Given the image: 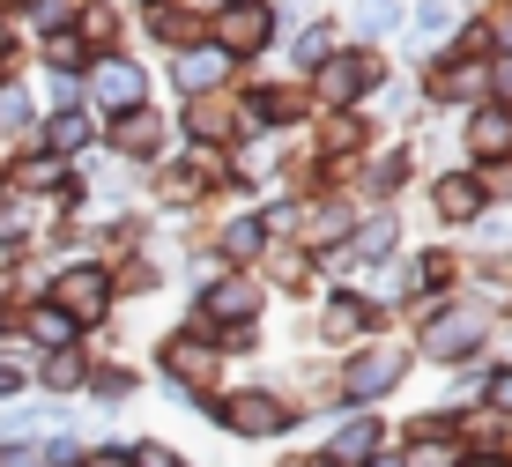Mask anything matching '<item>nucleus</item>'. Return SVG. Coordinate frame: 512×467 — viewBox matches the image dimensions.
Segmentation results:
<instances>
[{"mask_svg":"<svg viewBox=\"0 0 512 467\" xmlns=\"http://www.w3.org/2000/svg\"><path fill=\"white\" fill-rule=\"evenodd\" d=\"M268 0H238V8L216 15V52H260L268 45Z\"/></svg>","mask_w":512,"mask_h":467,"instance_id":"nucleus-1","label":"nucleus"},{"mask_svg":"<svg viewBox=\"0 0 512 467\" xmlns=\"http://www.w3.org/2000/svg\"><path fill=\"white\" fill-rule=\"evenodd\" d=\"M60 297H67V319H97L104 304H112V282H104L97 267H67V275H60Z\"/></svg>","mask_w":512,"mask_h":467,"instance_id":"nucleus-2","label":"nucleus"},{"mask_svg":"<svg viewBox=\"0 0 512 467\" xmlns=\"http://www.w3.org/2000/svg\"><path fill=\"white\" fill-rule=\"evenodd\" d=\"M483 341V312H453V319H438L431 334H423V356H461Z\"/></svg>","mask_w":512,"mask_h":467,"instance_id":"nucleus-3","label":"nucleus"},{"mask_svg":"<svg viewBox=\"0 0 512 467\" xmlns=\"http://www.w3.org/2000/svg\"><path fill=\"white\" fill-rule=\"evenodd\" d=\"M223 423H231V430H253V438H268V430H282V401H268V393H238V401L223 408Z\"/></svg>","mask_w":512,"mask_h":467,"instance_id":"nucleus-4","label":"nucleus"},{"mask_svg":"<svg viewBox=\"0 0 512 467\" xmlns=\"http://www.w3.org/2000/svg\"><path fill=\"white\" fill-rule=\"evenodd\" d=\"M394 379H401V356H394V349H372V356H357V364H349V386H357V393H386Z\"/></svg>","mask_w":512,"mask_h":467,"instance_id":"nucleus-5","label":"nucleus"},{"mask_svg":"<svg viewBox=\"0 0 512 467\" xmlns=\"http://www.w3.org/2000/svg\"><path fill=\"white\" fill-rule=\"evenodd\" d=\"M372 82H379V67L364 60V52H342V67H327L320 89H327V97H357V89H372Z\"/></svg>","mask_w":512,"mask_h":467,"instance_id":"nucleus-6","label":"nucleus"},{"mask_svg":"<svg viewBox=\"0 0 512 467\" xmlns=\"http://www.w3.org/2000/svg\"><path fill=\"white\" fill-rule=\"evenodd\" d=\"M223 60H231V52H193V60H179V82L186 89H216L223 82Z\"/></svg>","mask_w":512,"mask_h":467,"instance_id":"nucleus-7","label":"nucleus"},{"mask_svg":"<svg viewBox=\"0 0 512 467\" xmlns=\"http://www.w3.org/2000/svg\"><path fill=\"white\" fill-rule=\"evenodd\" d=\"M134 97H141L134 67H104V75H97V104H134Z\"/></svg>","mask_w":512,"mask_h":467,"instance_id":"nucleus-8","label":"nucleus"},{"mask_svg":"<svg viewBox=\"0 0 512 467\" xmlns=\"http://www.w3.org/2000/svg\"><path fill=\"white\" fill-rule=\"evenodd\" d=\"M208 312H216V319H238V312H253V282H216Z\"/></svg>","mask_w":512,"mask_h":467,"instance_id":"nucleus-9","label":"nucleus"},{"mask_svg":"<svg viewBox=\"0 0 512 467\" xmlns=\"http://www.w3.org/2000/svg\"><path fill=\"white\" fill-rule=\"evenodd\" d=\"M468 141H475V156H505L512 149V127H505V119H475Z\"/></svg>","mask_w":512,"mask_h":467,"instance_id":"nucleus-10","label":"nucleus"},{"mask_svg":"<svg viewBox=\"0 0 512 467\" xmlns=\"http://www.w3.org/2000/svg\"><path fill=\"white\" fill-rule=\"evenodd\" d=\"M475 201H483L475 178H446V186H438V208H446V215H475Z\"/></svg>","mask_w":512,"mask_h":467,"instance_id":"nucleus-11","label":"nucleus"},{"mask_svg":"<svg viewBox=\"0 0 512 467\" xmlns=\"http://www.w3.org/2000/svg\"><path fill=\"white\" fill-rule=\"evenodd\" d=\"M372 445H379V430H372V423H349L342 438H334V460H364Z\"/></svg>","mask_w":512,"mask_h":467,"instance_id":"nucleus-12","label":"nucleus"},{"mask_svg":"<svg viewBox=\"0 0 512 467\" xmlns=\"http://www.w3.org/2000/svg\"><path fill=\"white\" fill-rule=\"evenodd\" d=\"M82 141H90V119H82V112H60V119H52V149H82Z\"/></svg>","mask_w":512,"mask_h":467,"instance_id":"nucleus-13","label":"nucleus"},{"mask_svg":"<svg viewBox=\"0 0 512 467\" xmlns=\"http://www.w3.org/2000/svg\"><path fill=\"white\" fill-rule=\"evenodd\" d=\"M30 327H38V341H52V349H67V341H75V319H67V312H38Z\"/></svg>","mask_w":512,"mask_h":467,"instance_id":"nucleus-14","label":"nucleus"},{"mask_svg":"<svg viewBox=\"0 0 512 467\" xmlns=\"http://www.w3.org/2000/svg\"><path fill=\"white\" fill-rule=\"evenodd\" d=\"M431 89H438V97H468V89H475V67H438Z\"/></svg>","mask_w":512,"mask_h":467,"instance_id":"nucleus-15","label":"nucleus"},{"mask_svg":"<svg viewBox=\"0 0 512 467\" xmlns=\"http://www.w3.org/2000/svg\"><path fill=\"white\" fill-rule=\"evenodd\" d=\"M156 134L164 127H156L149 112H134V127H119V149H156Z\"/></svg>","mask_w":512,"mask_h":467,"instance_id":"nucleus-16","label":"nucleus"},{"mask_svg":"<svg viewBox=\"0 0 512 467\" xmlns=\"http://www.w3.org/2000/svg\"><path fill=\"white\" fill-rule=\"evenodd\" d=\"M379 253H394V223H372V230H364V260H379Z\"/></svg>","mask_w":512,"mask_h":467,"instance_id":"nucleus-17","label":"nucleus"},{"mask_svg":"<svg viewBox=\"0 0 512 467\" xmlns=\"http://www.w3.org/2000/svg\"><path fill=\"white\" fill-rule=\"evenodd\" d=\"M357 327H364L357 304H334V312H327V334H357Z\"/></svg>","mask_w":512,"mask_h":467,"instance_id":"nucleus-18","label":"nucleus"},{"mask_svg":"<svg viewBox=\"0 0 512 467\" xmlns=\"http://www.w3.org/2000/svg\"><path fill=\"white\" fill-rule=\"evenodd\" d=\"M75 379H82L75 356H52V364H45V386H75Z\"/></svg>","mask_w":512,"mask_h":467,"instance_id":"nucleus-19","label":"nucleus"},{"mask_svg":"<svg viewBox=\"0 0 512 467\" xmlns=\"http://www.w3.org/2000/svg\"><path fill=\"white\" fill-rule=\"evenodd\" d=\"M409 467H461V460H453V453H446V445H438V438H431V445H416V460H409Z\"/></svg>","mask_w":512,"mask_h":467,"instance_id":"nucleus-20","label":"nucleus"},{"mask_svg":"<svg viewBox=\"0 0 512 467\" xmlns=\"http://www.w3.org/2000/svg\"><path fill=\"white\" fill-rule=\"evenodd\" d=\"M52 178H60V164H52V156H38V164H23V186H52Z\"/></svg>","mask_w":512,"mask_h":467,"instance_id":"nucleus-21","label":"nucleus"},{"mask_svg":"<svg viewBox=\"0 0 512 467\" xmlns=\"http://www.w3.org/2000/svg\"><path fill=\"white\" fill-rule=\"evenodd\" d=\"M260 245V223H231V253H253Z\"/></svg>","mask_w":512,"mask_h":467,"instance_id":"nucleus-22","label":"nucleus"},{"mask_svg":"<svg viewBox=\"0 0 512 467\" xmlns=\"http://www.w3.org/2000/svg\"><path fill=\"white\" fill-rule=\"evenodd\" d=\"M134 467H179V453H164V445H141Z\"/></svg>","mask_w":512,"mask_h":467,"instance_id":"nucleus-23","label":"nucleus"},{"mask_svg":"<svg viewBox=\"0 0 512 467\" xmlns=\"http://www.w3.org/2000/svg\"><path fill=\"white\" fill-rule=\"evenodd\" d=\"M0 467H45V460L30 453V445H15V453H0Z\"/></svg>","mask_w":512,"mask_h":467,"instance_id":"nucleus-24","label":"nucleus"},{"mask_svg":"<svg viewBox=\"0 0 512 467\" xmlns=\"http://www.w3.org/2000/svg\"><path fill=\"white\" fill-rule=\"evenodd\" d=\"M490 401H498V408H512V371H498V379H490Z\"/></svg>","mask_w":512,"mask_h":467,"instance_id":"nucleus-25","label":"nucleus"},{"mask_svg":"<svg viewBox=\"0 0 512 467\" xmlns=\"http://www.w3.org/2000/svg\"><path fill=\"white\" fill-rule=\"evenodd\" d=\"M82 467H127V453H90Z\"/></svg>","mask_w":512,"mask_h":467,"instance_id":"nucleus-26","label":"nucleus"},{"mask_svg":"<svg viewBox=\"0 0 512 467\" xmlns=\"http://www.w3.org/2000/svg\"><path fill=\"white\" fill-rule=\"evenodd\" d=\"M498 89H505V97H512V60H505V67H498Z\"/></svg>","mask_w":512,"mask_h":467,"instance_id":"nucleus-27","label":"nucleus"},{"mask_svg":"<svg viewBox=\"0 0 512 467\" xmlns=\"http://www.w3.org/2000/svg\"><path fill=\"white\" fill-rule=\"evenodd\" d=\"M0 393H15V371H0Z\"/></svg>","mask_w":512,"mask_h":467,"instance_id":"nucleus-28","label":"nucleus"},{"mask_svg":"<svg viewBox=\"0 0 512 467\" xmlns=\"http://www.w3.org/2000/svg\"><path fill=\"white\" fill-rule=\"evenodd\" d=\"M461 467H498V460H461Z\"/></svg>","mask_w":512,"mask_h":467,"instance_id":"nucleus-29","label":"nucleus"},{"mask_svg":"<svg viewBox=\"0 0 512 467\" xmlns=\"http://www.w3.org/2000/svg\"><path fill=\"white\" fill-rule=\"evenodd\" d=\"M320 467H342V460H320Z\"/></svg>","mask_w":512,"mask_h":467,"instance_id":"nucleus-30","label":"nucleus"},{"mask_svg":"<svg viewBox=\"0 0 512 467\" xmlns=\"http://www.w3.org/2000/svg\"><path fill=\"white\" fill-rule=\"evenodd\" d=\"M0 201H8V186H0Z\"/></svg>","mask_w":512,"mask_h":467,"instance_id":"nucleus-31","label":"nucleus"},{"mask_svg":"<svg viewBox=\"0 0 512 467\" xmlns=\"http://www.w3.org/2000/svg\"><path fill=\"white\" fill-rule=\"evenodd\" d=\"M505 38H512V23H505Z\"/></svg>","mask_w":512,"mask_h":467,"instance_id":"nucleus-32","label":"nucleus"}]
</instances>
